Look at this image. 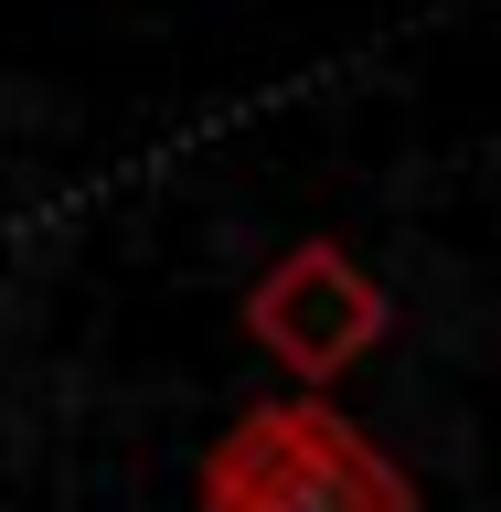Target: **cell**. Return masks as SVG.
Wrapping results in <instances>:
<instances>
[{"label": "cell", "instance_id": "6da1fadb", "mask_svg": "<svg viewBox=\"0 0 501 512\" xmlns=\"http://www.w3.org/2000/svg\"><path fill=\"white\" fill-rule=\"evenodd\" d=\"M203 512H416V480L331 395H267L214 438Z\"/></svg>", "mask_w": 501, "mask_h": 512}, {"label": "cell", "instance_id": "7a4b0ae2", "mask_svg": "<svg viewBox=\"0 0 501 512\" xmlns=\"http://www.w3.org/2000/svg\"><path fill=\"white\" fill-rule=\"evenodd\" d=\"M395 331V299L374 288V267L342 235H299V246L246 288V342L278 363L299 395H331L352 363H374V342Z\"/></svg>", "mask_w": 501, "mask_h": 512}]
</instances>
